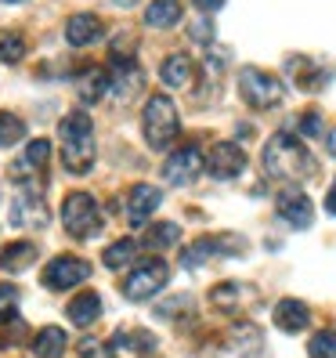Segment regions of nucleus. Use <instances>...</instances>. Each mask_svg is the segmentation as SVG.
Segmentation results:
<instances>
[{"label":"nucleus","instance_id":"18","mask_svg":"<svg viewBox=\"0 0 336 358\" xmlns=\"http://www.w3.org/2000/svg\"><path fill=\"white\" fill-rule=\"evenodd\" d=\"M224 358H264V341L257 326H239L224 344Z\"/></svg>","mask_w":336,"mask_h":358},{"label":"nucleus","instance_id":"7","mask_svg":"<svg viewBox=\"0 0 336 358\" xmlns=\"http://www.w3.org/2000/svg\"><path fill=\"white\" fill-rule=\"evenodd\" d=\"M242 254H246V239L242 236H203L181 254V264L188 271H196V268H203L206 261H214V257H242Z\"/></svg>","mask_w":336,"mask_h":358},{"label":"nucleus","instance_id":"27","mask_svg":"<svg viewBox=\"0 0 336 358\" xmlns=\"http://www.w3.org/2000/svg\"><path fill=\"white\" fill-rule=\"evenodd\" d=\"M134 257H138V243H134V239H119V243H112V246L101 254L105 268H112V271H123L127 264H134Z\"/></svg>","mask_w":336,"mask_h":358},{"label":"nucleus","instance_id":"33","mask_svg":"<svg viewBox=\"0 0 336 358\" xmlns=\"http://www.w3.org/2000/svg\"><path fill=\"white\" fill-rule=\"evenodd\" d=\"M242 297V286H235V282H224V286H217L214 293H210V301H214L217 308H224L228 311V304H235Z\"/></svg>","mask_w":336,"mask_h":358},{"label":"nucleus","instance_id":"8","mask_svg":"<svg viewBox=\"0 0 336 358\" xmlns=\"http://www.w3.org/2000/svg\"><path fill=\"white\" fill-rule=\"evenodd\" d=\"M8 221L15 228H48L51 221V210L44 203V196L36 188H22L15 199H11V210H8Z\"/></svg>","mask_w":336,"mask_h":358},{"label":"nucleus","instance_id":"11","mask_svg":"<svg viewBox=\"0 0 336 358\" xmlns=\"http://www.w3.org/2000/svg\"><path fill=\"white\" fill-rule=\"evenodd\" d=\"M83 279H91V264L83 257H54L48 268H44V286L54 289V293H66L73 286H80Z\"/></svg>","mask_w":336,"mask_h":358},{"label":"nucleus","instance_id":"22","mask_svg":"<svg viewBox=\"0 0 336 358\" xmlns=\"http://www.w3.org/2000/svg\"><path fill=\"white\" fill-rule=\"evenodd\" d=\"M40 250L33 243H8L4 250H0V271H26L29 264H36Z\"/></svg>","mask_w":336,"mask_h":358},{"label":"nucleus","instance_id":"13","mask_svg":"<svg viewBox=\"0 0 336 358\" xmlns=\"http://www.w3.org/2000/svg\"><path fill=\"white\" fill-rule=\"evenodd\" d=\"M275 206H279V214H282V221L289 224V228H311V221H314V206H311V199L300 192V188H282V192L275 196Z\"/></svg>","mask_w":336,"mask_h":358},{"label":"nucleus","instance_id":"29","mask_svg":"<svg viewBox=\"0 0 336 358\" xmlns=\"http://www.w3.org/2000/svg\"><path fill=\"white\" fill-rule=\"evenodd\" d=\"M18 322V286L0 282V326Z\"/></svg>","mask_w":336,"mask_h":358},{"label":"nucleus","instance_id":"35","mask_svg":"<svg viewBox=\"0 0 336 358\" xmlns=\"http://www.w3.org/2000/svg\"><path fill=\"white\" fill-rule=\"evenodd\" d=\"M188 33H192V40H199L203 48H210V44H214V22H210V18H196V22H192V29H188Z\"/></svg>","mask_w":336,"mask_h":358},{"label":"nucleus","instance_id":"41","mask_svg":"<svg viewBox=\"0 0 336 358\" xmlns=\"http://www.w3.org/2000/svg\"><path fill=\"white\" fill-rule=\"evenodd\" d=\"M4 4H18V0H4Z\"/></svg>","mask_w":336,"mask_h":358},{"label":"nucleus","instance_id":"21","mask_svg":"<svg viewBox=\"0 0 336 358\" xmlns=\"http://www.w3.org/2000/svg\"><path fill=\"white\" fill-rule=\"evenodd\" d=\"M184 15V4L181 0H152L145 8V26L149 29H174Z\"/></svg>","mask_w":336,"mask_h":358},{"label":"nucleus","instance_id":"1","mask_svg":"<svg viewBox=\"0 0 336 358\" xmlns=\"http://www.w3.org/2000/svg\"><path fill=\"white\" fill-rule=\"evenodd\" d=\"M261 166H264V174L275 178V181H307V178H314V171H319V166H314V156L304 149V141L297 134H286V131H279L264 145Z\"/></svg>","mask_w":336,"mask_h":358},{"label":"nucleus","instance_id":"3","mask_svg":"<svg viewBox=\"0 0 336 358\" xmlns=\"http://www.w3.org/2000/svg\"><path fill=\"white\" fill-rule=\"evenodd\" d=\"M141 131H145L149 149L166 152V149H170V145L177 141V131H181L177 105L166 98V94H152L149 105H145V113H141Z\"/></svg>","mask_w":336,"mask_h":358},{"label":"nucleus","instance_id":"37","mask_svg":"<svg viewBox=\"0 0 336 358\" xmlns=\"http://www.w3.org/2000/svg\"><path fill=\"white\" fill-rule=\"evenodd\" d=\"M192 4H196L203 15H214V11H221V8H224V0H192Z\"/></svg>","mask_w":336,"mask_h":358},{"label":"nucleus","instance_id":"34","mask_svg":"<svg viewBox=\"0 0 336 358\" xmlns=\"http://www.w3.org/2000/svg\"><path fill=\"white\" fill-rule=\"evenodd\" d=\"M300 134H304V138H326V123H322V116H319V113H304V120H300Z\"/></svg>","mask_w":336,"mask_h":358},{"label":"nucleus","instance_id":"15","mask_svg":"<svg viewBox=\"0 0 336 358\" xmlns=\"http://www.w3.org/2000/svg\"><path fill=\"white\" fill-rule=\"evenodd\" d=\"M159 203H163V192L156 185H134L127 192V217H131V224L141 228L159 210Z\"/></svg>","mask_w":336,"mask_h":358},{"label":"nucleus","instance_id":"24","mask_svg":"<svg viewBox=\"0 0 336 358\" xmlns=\"http://www.w3.org/2000/svg\"><path fill=\"white\" fill-rule=\"evenodd\" d=\"M66 329H58V326H44L36 336H33V351L40 358H61L66 355Z\"/></svg>","mask_w":336,"mask_h":358},{"label":"nucleus","instance_id":"23","mask_svg":"<svg viewBox=\"0 0 336 358\" xmlns=\"http://www.w3.org/2000/svg\"><path fill=\"white\" fill-rule=\"evenodd\" d=\"M109 341L116 351H131V355H152L156 351V336L149 329H119Z\"/></svg>","mask_w":336,"mask_h":358},{"label":"nucleus","instance_id":"20","mask_svg":"<svg viewBox=\"0 0 336 358\" xmlns=\"http://www.w3.org/2000/svg\"><path fill=\"white\" fill-rule=\"evenodd\" d=\"M66 315H69V322H73V326L87 329V326L98 322V315H101V297H98L94 289H83V293H76V297L69 301Z\"/></svg>","mask_w":336,"mask_h":358},{"label":"nucleus","instance_id":"14","mask_svg":"<svg viewBox=\"0 0 336 358\" xmlns=\"http://www.w3.org/2000/svg\"><path fill=\"white\" fill-rule=\"evenodd\" d=\"M286 73L293 76V83H297L300 91H322L326 83H329V69L326 66H319L314 58H307V55H289L286 58Z\"/></svg>","mask_w":336,"mask_h":358},{"label":"nucleus","instance_id":"4","mask_svg":"<svg viewBox=\"0 0 336 358\" xmlns=\"http://www.w3.org/2000/svg\"><path fill=\"white\" fill-rule=\"evenodd\" d=\"M101 210L98 199L91 192H69L61 203V228L69 231L73 239H94L101 231Z\"/></svg>","mask_w":336,"mask_h":358},{"label":"nucleus","instance_id":"39","mask_svg":"<svg viewBox=\"0 0 336 358\" xmlns=\"http://www.w3.org/2000/svg\"><path fill=\"white\" fill-rule=\"evenodd\" d=\"M326 152H329V156H336V131H329V134H326Z\"/></svg>","mask_w":336,"mask_h":358},{"label":"nucleus","instance_id":"10","mask_svg":"<svg viewBox=\"0 0 336 358\" xmlns=\"http://www.w3.org/2000/svg\"><path fill=\"white\" fill-rule=\"evenodd\" d=\"M199 171H203L199 145H181V149H174L170 156H166V163H163V178H166V185H174V188L192 185L199 178Z\"/></svg>","mask_w":336,"mask_h":358},{"label":"nucleus","instance_id":"30","mask_svg":"<svg viewBox=\"0 0 336 358\" xmlns=\"http://www.w3.org/2000/svg\"><path fill=\"white\" fill-rule=\"evenodd\" d=\"M22 134H26V123L18 120L15 113H4V109H0V149H8V145H15Z\"/></svg>","mask_w":336,"mask_h":358},{"label":"nucleus","instance_id":"19","mask_svg":"<svg viewBox=\"0 0 336 358\" xmlns=\"http://www.w3.org/2000/svg\"><path fill=\"white\" fill-rule=\"evenodd\" d=\"M192 76H196V62H192V55H170V58H163L159 80H163L170 91L188 87V83H192Z\"/></svg>","mask_w":336,"mask_h":358},{"label":"nucleus","instance_id":"31","mask_svg":"<svg viewBox=\"0 0 336 358\" xmlns=\"http://www.w3.org/2000/svg\"><path fill=\"white\" fill-rule=\"evenodd\" d=\"M80 358H116V348L105 336H80Z\"/></svg>","mask_w":336,"mask_h":358},{"label":"nucleus","instance_id":"26","mask_svg":"<svg viewBox=\"0 0 336 358\" xmlns=\"http://www.w3.org/2000/svg\"><path fill=\"white\" fill-rule=\"evenodd\" d=\"M105 94H109V76H105L101 69H87V73H83V80H80V101L94 105Z\"/></svg>","mask_w":336,"mask_h":358},{"label":"nucleus","instance_id":"32","mask_svg":"<svg viewBox=\"0 0 336 358\" xmlns=\"http://www.w3.org/2000/svg\"><path fill=\"white\" fill-rule=\"evenodd\" d=\"M307 355L311 358H336V333L333 329L314 333L311 341H307Z\"/></svg>","mask_w":336,"mask_h":358},{"label":"nucleus","instance_id":"28","mask_svg":"<svg viewBox=\"0 0 336 358\" xmlns=\"http://www.w3.org/2000/svg\"><path fill=\"white\" fill-rule=\"evenodd\" d=\"M26 58V36L22 33H0V62H8V66H15V62H22Z\"/></svg>","mask_w":336,"mask_h":358},{"label":"nucleus","instance_id":"38","mask_svg":"<svg viewBox=\"0 0 336 358\" xmlns=\"http://www.w3.org/2000/svg\"><path fill=\"white\" fill-rule=\"evenodd\" d=\"M326 214H333V217H336V181H333L329 196H326Z\"/></svg>","mask_w":336,"mask_h":358},{"label":"nucleus","instance_id":"12","mask_svg":"<svg viewBox=\"0 0 336 358\" xmlns=\"http://www.w3.org/2000/svg\"><path fill=\"white\" fill-rule=\"evenodd\" d=\"M48 159H51V141L48 138H36V141L26 145V152L11 163L8 178L18 181V185L26 181V188H33V178H40V174L48 171Z\"/></svg>","mask_w":336,"mask_h":358},{"label":"nucleus","instance_id":"16","mask_svg":"<svg viewBox=\"0 0 336 358\" xmlns=\"http://www.w3.org/2000/svg\"><path fill=\"white\" fill-rule=\"evenodd\" d=\"M101 36H105V26H101V18L91 15V11L73 15L69 22H66V40H69L73 48H91V44H98Z\"/></svg>","mask_w":336,"mask_h":358},{"label":"nucleus","instance_id":"9","mask_svg":"<svg viewBox=\"0 0 336 358\" xmlns=\"http://www.w3.org/2000/svg\"><path fill=\"white\" fill-rule=\"evenodd\" d=\"M203 171H210V178H217V181H232L246 171V152L235 141H217L203 156Z\"/></svg>","mask_w":336,"mask_h":358},{"label":"nucleus","instance_id":"40","mask_svg":"<svg viewBox=\"0 0 336 358\" xmlns=\"http://www.w3.org/2000/svg\"><path fill=\"white\" fill-rule=\"evenodd\" d=\"M109 4H116V8H134L138 0H109Z\"/></svg>","mask_w":336,"mask_h":358},{"label":"nucleus","instance_id":"2","mask_svg":"<svg viewBox=\"0 0 336 358\" xmlns=\"http://www.w3.org/2000/svg\"><path fill=\"white\" fill-rule=\"evenodd\" d=\"M58 152L69 174H87L94 163V123L83 109H73L58 120Z\"/></svg>","mask_w":336,"mask_h":358},{"label":"nucleus","instance_id":"17","mask_svg":"<svg viewBox=\"0 0 336 358\" xmlns=\"http://www.w3.org/2000/svg\"><path fill=\"white\" fill-rule=\"evenodd\" d=\"M271 319H275V326H279L282 333H304V329L311 326V308H307L304 301L286 297V301H279V304H275Z\"/></svg>","mask_w":336,"mask_h":358},{"label":"nucleus","instance_id":"5","mask_svg":"<svg viewBox=\"0 0 336 358\" xmlns=\"http://www.w3.org/2000/svg\"><path fill=\"white\" fill-rule=\"evenodd\" d=\"M239 94H242L246 105H254V109H275L286 98V87H282L279 76H271L257 66H246L239 73Z\"/></svg>","mask_w":336,"mask_h":358},{"label":"nucleus","instance_id":"36","mask_svg":"<svg viewBox=\"0 0 336 358\" xmlns=\"http://www.w3.org/2000/svg\"><path fill=\"white\" fill-rule=\"evenodd\" d=\"M188 304H192V297H174V301H163V304L156 308V315H159V319H177V315H181Z\"/></svg>","mask_w":336,"mask_h":358},{"label":"nucleus","instance_id":"6","mask_svg":"<svg viewBox=\"0 0 336 358\" xmlns=\"http://www.w3.org/2000/svg\"><path fill=\"white\" fill-rule=\"evenodd\" d=\"M166 279H170V268H166L163 257H149V261H141L127 279H123V297L127 301H149L156 297V293L166 286Z\"/></svg>","mask_w":336,"mask_h":358},{"label":"nucleus","instance_id":"25","mask_svg":"<svg viewBox=\"0 0 336 358\" xmlns=\"http://www.w3.org/2000/svg\"><path fill=\"white\" fill-rule=\"evenodd\" d=\"M141 239H145L149 250H170L181 239V224H174V221H152L149 228H145Z\"/></svg>","mask_w":336,"mask_h":358}]
</instances>
